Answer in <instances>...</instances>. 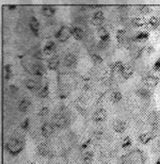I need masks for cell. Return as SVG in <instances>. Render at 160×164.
Segmentation results:
<instances>
[{
    "label": "cell",
    "instance_id": "obj_37",
    "mask_svg": "<svg viewBox=\"0 0 160 164\" xmlns=\"http://www.w3.org/2000/svg\"><path fill=\"white\" fill-rule=\"evenodd\" d=\"M132 22H134L136 26H139V27L144 26L145 25V22L143 19H141V18H134V19H132Z\"/></svg>",
    "mask_w": 160,
    "mask_h": 164
},
{
    "label": "cell",
    "instance_id": "obj_10",
    "mask_svg": "<svg viewBox=\"0 0 160 164\" xmlns=\"http://www.w3.org/2000/svg\"><path fill=\"white\" fill-rule=\"evenodd\" d=\"M76 62H77V58L75 55L73 53H67L64 58V64L66 67L68 68H73L76 65Z\"/></svg>",
    "mask_w": 160,
    "mask_h": 164
},
{
    "label": "cell",
    "instance_id": "obj_23",
    "mask_svg": "<svg viewBox=\"0 0 160 164\" xmlns=\"http://www.w3.org/2000/svg\"><path fill=\"white\" fill-rule=\"evenodd\" d=\"M32 74H34L35 76H43L45 74V68L41 64H37L32 67Z\"/></svg>",
    "mask_w": 160,
    "mask_h": 164
},
{
    "label": "cell",
    "instance_id": "obj_9",
    "mask_svg": "<svg viewBox=\"0 0 160 164\" xmlns=\"http://www.w3.org/2000/svg\"><path fill=\"white\" fill-rule=\"evenodd\" d=\"M69 34H71V29L66 28V27H63V28H61L60 30L57 32L56 37L60 41V42H64L65 39H67V37L69 36Z\"/></svg>",
    "mask_w": 160,
    "mask_h": 164
},
{
    "label": "cell",
    "instance_id": "obj_27",
    "mask_svg": "<svg viewBox=\"0 0 160 164\" xmlns=\"http://www.w3.org/2000/svg\"><path fill=\"white\" fill-rule=\"evenodd\" d=\"M56 50V44L54 42H49L48 44H46L45 48H44V53L46 55H50Z\"/></svg>",
    "mask_w": 160,
    "mask_h": 164
},
{
    "label": "cell",
    "instance_id": "obj_38",
    "mask_svg": "<svg viewBox=\"0 0 160 164\" xmlns=\"http://www.w3.org/2000/svg\"><path fill=\"white\" fill-rule=\"evenodd\" d=\"M48 113H49V109H48V108H43V109L40 111L39 116L40 117H45V116L48 115Z\"/></svg>",
    "mask_w": 160,
    "mask_h": 164
},
{
    "label": "cell",
    "instance_id": "obj_21",
    "mask_svg": "<svg viewBox=\"0 0 160 164\" xmlns=\"http://www.w3.org/2000/svg\"><path fill=\"white\" fill-rule=\"evenodd\" d=\"M132 72H134V69H132L131 66H130V65H124V68H123V70H122L121 75H122V77H123L124 79H128L132 75Z\"/></svg>",
    "mask_w": 160,
    "mask_h": 164
},
{
    "label": "cell",
    "instance_id": "obj_26",
    "mask_svg": "<svg viewBox=\"0 0 160 164\" xmlns=\"http://www.w3.org/2000/svg\"><path fill=\"white\" fill-rule=\"evenodd\" d=\"M149 36L148 32H146V31H142V32H139L138 34L134 36V41H137V42H142V41H145V39H147Z\"/></svg>",
    "mask_w": 160,
    "mask_h": 164
},
{
    "label": "cell",
    "instance_id": "obj_13",
    "mask_svg": "<svg viewBox=\"0 0 160 164\" xmlns=\"http://www.w3.org/2000/svg\"><path fill=\"white\" fill-rule=\"evenodd\" d=\"M104 19H105V17H104V14H103V12L97 11V12H95V13H94L93 20H92V22H93V24L95 25V26L100 27V25L103 24Z\"/></svg>",
    "mask_w": 160,
    "mask_h": 164
},
{
    "label": "cell",
    "instance_id": "obj_31",
    "mask_svg": "<svg viewBox=\"0 0 160 164\" xmlns=\"http://www.w3.org/2000/svg\"><path fill=\"white\" fill-rule=\"evenodd\" d=\"M9 93L12 97H15L18 94V88L16 85H11L9 88Z\"/></svg>",
    "mask_w": 160,
    "mask_h": 164
},
{
    "label": "cell",
    "instance_id": "obj_35",
    "mask_svg": "<svg viewBox=\"0 0 160 164\" xmlns=\"http://www.w3.org/2000/svg\"><path fill=\"white\" fill-rule=\"evenodd\" d=\"M91 143H92V139H88L87 141H85V142L81 144V147H80V149H81V150H85L88 147H90Z\"/></svg>",
    "mask_w": 160,
    "mask_h": 164
},
{
    "label": "cell",
    "instance_id": "obj_8",
    "mask_svg": "<svg viewBox=\"0 0 160 164\" xmlns=\"http://www.w3.org/2000/svg\"><path fill=\"white\" fill-rule=\"evenodd\" d=\"M136 95L138 97H140L141 99H143V100H147V99L151 98V91H149L148 89L143 88V86H140V88L136 89Z\"/></svg>",
    "mask_w": 160,
    "mask_h": 164
},
{
    "label": "cell",
    "instance_id": "obj_42",
    "mask_svg": "<svg viewBox=\"0 0 160 164\" xmlns=\"http://www.w3.org/2000/svg\"><path fill=\"white\" fill-rule=\"evenodd\" d=\"M146 51H147V53H148V55H151V53H153L155 50H154L153 46H148V47H147V49H146Z\"/></svg>",
    "mask_w": 160,
    "mask_h": 164
},
{
    "label": "cell",
    "instance_id": "obj_18",
    "mask_svg": "<svg viewBox=\"0 0 160 164\" xmlns=\"http://www.w3.org/2000/svg\"><path fill=\"white\" fill-rule=\"evenodd\" d=\"M98 35H99V38L102 42H107L109 39V33L104 27H98Z\"/></svg>",
    "mask_w": 160,
    "mask_h": 164
},
{
    "label": "cell",
    "instance_id": "obj_2",
    "mask_svg": "<svg viewBox=\"0 0 160 164\" xmlns=\"http://www.w3.org/2000/svg\"><path fill=\"white\" fill-rule=\"evenodd\" d=\"M51 122L56 129H61V128H64L67 125V118L63 114H56L52 117Z\"/></svg>",
    "mask_w": 160,
    "mask_h": 164
},
{
    "label": "cell",
    "instance_id": "obj_20",
    "mask_svg": "<svg viewBox=\"0 0 160 164\" xmlns=\"http://www.w3.org/2000/svg\"><path fill=\"white\" fill-rule=\"evenodd\" d=\"M30 28L31 30H32V32L34 33L35 35H37L39 30H40V22L35 17H32L30 19Z\"/></svg>",
    "mask_w": 160,
    "mask_h": 164
},
{
    "label": "cell",
    "instance_id": "obj_14",
    "mask_svg": "<svg viewBox=\"0 0 160 164\" xmlns=\"http://www.w3.org/2000/svg\"><path fill=\"white\" fill-rule=\"evenodd\" d=\"M71 33L76 39H78V41H81V39H83V37H85V32H83L80 28L73 27V28H71Z\"/></svg>",
    "mask_w": 160,
    "mask_h": 164
},
{
    "label": "cell",
    "instance_id": "obj_34",
    "mask_svg": "<svg viewBox=\"0 0 160 164\" xmlns=\"http://www.w3.org/2000/svg\"><path fill=\"white\" fill-rule=\"evenodd\" d=\"M131 144H132L131 139H130L129 136H127V138L124 139V142H123V144H122V147H123V148H127V147L131 146Z\"/></svg>",
    "mask_w": 160,
    "mask_h": 164
},
{
    "label": "cell",
    "instance_id": "obj_11",
    "mask_svg": "<svg viewBox=\"0 0 160 164\" xmlns=\"http://www.w3.org/2000/svg\"><path fill=\"white\" fill-rule=\"evenodd\" d=\"M94 159V152L92 150H87L81 155V161L83 164H91Z\"/></svg>",
    "mask_w": 160,
    "mask_h": 164
},
{
    "label": "cell",
    "instance_id": "obj_43",
    "mask_svg": "<svg viewBox=\"0 0 160 164\" xmlns=\"http://www.w3.org/2000/svg\"><path fill=\"white\" fill-rule=\"evenodd\" d=\"M156 164H160V158L157 160V161H156Z\"/></svg>",
    "mask_w": 160,
    "mask_h": 164
},
{
    "label": "cell",
    "instance_id": "obj_30",
    "mask_svg": "<svg viewBox=\"0 0 160 164\" xmlns=\"http://www.w3.org/2000/svg\"><path fill=\"white\" fill-rule=\"evenodd\" d=\"M93 136H94V139H96V140H100V139H103V136H104V131H103V129H95L94 130Z\"/></svg>",
    "mask_w": 160,
    "mask_h": 164
},
{
    "label": "cell",
    "instance_id": "obj_15",
    "mask_svg": "<svg viewBox=\"0 0 160 164\" xmlns=\"http://www.w3.org/2000/svg\"><path fill=\"white\" fill-rule=\"evenodd\" d=\"M159 122V115H158L157 112H151L148 116V124L151 127H156Z\"/></svg>",
    "mask_w": 160,
    "mask_h": 164
},
{
    "label": "cell",
    "instance_id": "obj_4",
    "mask_svg": "<svg viewBox=\"0 0 160 164\" xmlns=\"http://www.w3.org/2000/svg\"><path fill=\"white\" fill-rule=\"evenodd\" d=\"M31 105H32L31 101L29 100L28 98H26V97H25V98L20 99L19 102H18V105H17L18 111H19L20 113H23V114H27L29 111H30Z\"/></svg>",
    "mask_w": 160,
    "mask_h": 164
},
{
    "label": "cell",
    "instance_id": "obj_7",
    "mask_svg": "<svg viewBox=\"0 0 160 164\" xmlns=\"http://www.w3.org/2000/svg\"><path fill=\"white\" fill-rule=\"evenodd\" d=\"M94 122L96 124H99L103 122L107 119V112L104 109H98L97 111H95V113L93 114V117H92Z\"/></svg>",
    "mask_w": 160,
    "mask_h": 164
},
{
    "label": "cell",
    "instance_id": "obj_24",
    "mask_svg": "<svg viewBox=\"0 0 160 164\" xmlns=\"http://www.w3.org/2000/svg\"><path fill=\"white\" fill-rule=\"evenodd\" d=\"M59 58L58 57H54V58H51V59L49 60V62H48V68L49 69H51V70H54V69H57L58 68V66H59Z\"/></svg>",
    "mask_w": 160,
    "mask_h": 164
},
{
    "label": "cell",
    "instance_id": "obj_12",
    "mask_svg": "<svg viewBox=\"0 0 160 164\" xmlns=\"http://www.w3.org/2000/svg\"><path fill=\"white\" fill-rule=\"evenodd\" d=\"M26 88L28 89V90L32 91V92H37V91L39 92V91L42 89L39 82H37V81H34V80L26 81Z\"/></svg>",
    "mask_w": 160,
    "mask_h": 164
},
{
    "label": "cell",
    "instance_id": "obj_16",
    "mask_svg": "<svg viewBox=\"0 0 160 164\" xmlns=\"http://www.w3.org/2000/svg\"><path fill=\"white\" fill-rule=\"evenodd\" d=\"M158 78L156 77H147L143 80V83L145 84L146 86H149V88H154L158 84Z\"/></svg>",
    "mask_w": 160,
    "mask_h": 164
},
{
    "label": "cell",
    "instance_id": "obj_25",
    "mask_svg": "<svg viewBox=\"0 0 160 164\" xmlns=\"http://www.w3.org/2000/svg\"><path fill=\"white\" fill-rule=\"evenodd\" d=\"M37 94H39L40 98H42V99L47 98L48 95H49V86H48L47 84H46V85H44L43 88L39 91V93H37Z\"/></svg>",
    "mask_w": 160,
    "mask_h": 164
},
{
    "label": "cell",
    "instance_id": "obj_22",
    "mask_svg": "<svg viewBox=\"0 0 160 164\" xmlns=\"http://www.w3.org/2000/svg\"><path fill=\"white\" fill-rule=\"evenodd\" d=\"M117 42L119 44L124 45L126 43V32L124 30H117Z\"/></svg>",
    "mask_w": 160,
    "mask_h": 164
},
{
    "label": "cell",
    "instance_id": "obj_3",
    "mask_svg": "<svg viewBox=\"0 0 160 164\" xmlns=\"http://www.w3.org/2000/svg\"><path fill=\"white\" fill-rule=\"evenodd\" d=\"M37 156L42 158H48L51 156V150H50L49 146L45 143H41L40 145H37Z\"/></svg>",
    "mask_w": 160,
    "mask_h": 164
},
{
    "label": "cell",
    "instance_id": "obj_33",
    "mask_svg": "<svg viewBox=\"0 0 160 164\" xmlns=\"http://www.w3.org/2000/svg\"><path fill=\"white\" fill-rule=\"evenodd\" d=\"M123 68H124V65H123V63H122V62H117V63L114 64V66H113V69H114L115 72H120V74L122 72Z\"/></svg>",
    "mask_w": 160,
    "mask_h": 164
},
{
    "label": "cell",
    "instance_id": "obj_39",
    "mask_svg": "<svg viewBox=\"0 0 160 164\" xmlns=\"http://www.w3.org/2000/svg\"><path fill=\"white\" fill-rule=\"evenodd\" d=\"M91 58H92V60H93L94 63H96V64H100L103 62V59L97 55H92Z\"/></svg>",
    "mask_w": 160,
    "mask_h": 164
},
{
    "label": "cell",
    "instance_id": "obj_36",
    "mask_svg": "<svg viewBox=\"0 0 160 164\" xmlns=\"http://www.w3.org/2000/svg\"><path fill=\"white\" fill-rule=\"evenodd\" d=\"M140 12L142 14H148V13H151V8L147 7V5H141V7H140Z\"/></svg>",
    "mask_w": 160,
    "mask_h": 164
},
{
    "label": "cell",
    "instance_id": "obj_41",
    "mask_svg": "<svg viewBox=\"0 0 160 164\" xmlns=\"http://www.w3.org/2000/svg\"><path fill=\"white\" fill-rule=\"evenodd\" d=\"M153 69L156 70V72H160V58L155 62V64L153 66Z\"/></svg>",
    "mask_w": 160,
    "mask_h": 164
},
{
    "label": "cell",
    "instance_id": "obj_5",
    "mask_svg": "<svg viewBox=\"0 0 160 164\" xmlns=\"http://www.w3.org/2000/svg\"><path fill=\"white\" fill-rule=\"evenodd\" d=\"M54 126L52 125V122H44L41 127V133L44 138H49L52 133L54 132Z\"/></svg>",
    "mask_w": 160,
    "mask_h": 164
},
{
    "label": "cell",
    "instance_id": "obj_1",
    "mask_svg": "<svg viewBox=\"0 0 160 164\" xmlns=\"http://www.w3.org/2000/svg\"><path fill=\"white\" fill-rule=\"evenodd\" d=\"M5 148L11 156H17L24 148V142L18 138H11L7 142Z\"/></svg>",
    "mask_w": 160,
    "mask_h": 164
},
{
    "label": "cell",
    "instance_id": "obj_17",
    "mask_svg": "<svg viewBox=\"0 0 160 164\" xmlns=\"http://www.w3.org/2000/svg\"><path fill=\"white\" fill-rule=\"evenodd\" d=\"M42 13H43L44 16H46V17H52V16L56 14V9L50 7V5H45V7H43V9H42Z\"/></svg>",
    "mask_w": 160,
    "mask_h": 164
},
{
    "label": "cell",
    "instance_id": "obj_6",
    "mask_svg": "<svg viewBox=\"0 0 160 164\" xmlns=\"http://www.w3.org/2000/svg\"><path fill=\"white\" fill-rule=\"evenodd\" d=\"M112 128L117 133H123V132H125L126 129H127V122L122 119H117L113 122Z\"/></svg>",
    "mask_w": 160,
    "mask_h": 164
},
{
    "label": "cell",
    "instance_id": "obj_19",
    "mask_svg": "<svg viewBox=\"0 0 160 164\" xmlns=\"http://www.w3.org/2000/svg\"><path fill=\"white\" fill-rule=\"evenodd\" d=\"M122 99H123V95H122L121 92H119V91H114V92L111 93V95H110V100L112 101L113 103H119V102H121Z\"/></svg>",
    "mask_w": 160,
    "mask_h": 164
},
{
    "label": "cell",
    "instance_id": "obj_29",
    "mask_svg": "<svg viewBox=\"0 0 160 164\" xmlns=\"http://www.w3.org/2000/svg\"><path fill=\"white\" fill-rule=\"evenodd\" d=\"M139 139H140V142L142 143V144H146V143H148L149 140H151V134L142 133L140 136H139Z\"/></svg>",
    "mask_w": 160,
    "mask_h": 164
},
{
    "label": "cell",
    "instance_id": "obj_40",
    "mask_svg": "<svg viewBox=\"0 0 160 164\" xmlns=\"http://www.w3.org/2000/svg\"><path fill=\"white\" fill-rule=\"evenodd\" d=\"M29 125H30V119H29V118H26V119H25L24 122H22V129L28 130Z\"/></svg>",
    "mask_w": 160,
    "mask_h": 164
},
{
    "label": "cell",
    "instance_id": "obj_32",
    "mask_svg": "<svg viewBox=\"0 0 160 164\" xmlns=\"http://www.w3.org/2000/svg\"><path fill=\"white\" fill-rule=\"evenodd\" d=\"M5 79L9 80L12 77V70H11V65H5Z\"/></svg>",
    "mask_w": 160,
    "mask_h": 164
},
{
    "label": "cell",
    "instance_id": "obj_28",
    "mask_svg": "<svg viewBox=\"0 0 160 164\" xmlns=\"http://www.w3.org/2000/svg\"><path fill=\"white\" fill-rule=\"evenodd\" d=\"M148 25H149V27H151V28L156 29L160 25V19L158 17H151V19H149V22H148Z\"/></svg>",
    "mask_w": 160,
    "mask_h": 164
}]
</instances>
